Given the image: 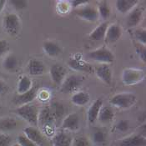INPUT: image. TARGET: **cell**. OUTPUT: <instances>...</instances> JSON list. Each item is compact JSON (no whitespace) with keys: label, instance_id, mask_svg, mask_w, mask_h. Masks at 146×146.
I'll return each instance as SVG.
<instances>
[{"label":"cell","instance_id":"31","mask_svg":"<svg viewBox=\"0 0 146 146\" xmlns=\"http://www.w3.org/2000/svg\"><path fill=\"white\" fill-rule=\"evenodd\" d=\"M93 140L96 145H104L106 143V134L102 130H97L94 133Z\"/></svg>","mask_w":146,"mask_h":146},{"label":"cell","instance_id":"1","mask_svg":"<svg viewBox=\"0 0 146 146\" xmlns=\"http://www.w3.org/2000/svg\"><path fill=\"white\" fill-rule=\"evenodd\" d=\"M137 100L136 95L130 92L119 93L113 95L110 100V104L118 109L126 110L131 108Z\"/></svg>","mask_w":146,"mask_h":146},{"label":"cell","instance_id":"33","mask_svg":"<svg viewBox=\"0 0 146 146\" xmlns=\"http://www.w3.org/2000/svg\"><path fill=\"white\" fill-rule=\"evenodd\" d=\"M72 146H90V142L84 136H77L73 139Z\"/></svg>","mask_w":146,"mask_h":146},{"label":"cell","instance_id":"23","mask_svg":"<svg viewBox=\"0 0 146 146\" xmlns=\"http://www.w3.org/2000/svg\"><path fill=\"white\" fill-rule=\"evenodd\" d=\"M108 27H109V24L107 22L102 23L100 25H98L89 35L90 39L94 41H100L103 38H104Z\"/></svg>","mask_w":146,"mask_h":146},{"label":"cell","instance_id":"40","mask_svg":"<svg viewBox=\"0 0 146 146\" xmlns=\"http://www.w3.org/2000/svg\"><path fill=\"white\" fill-rule=\"evenodd\" d=\"M69 3L71 4L72 7H79V6H85L86 4L89 3L88 1H77V0H74V1H70Z\"/></svg>","mask_w":146,"mask_h":146},{"label":"cell","instance_id":"20","mask_svg":"<svg viewBox=\"0 0 146 146\" xmlns=\"http://www.w3.org/2000/svg\"><path fill=\"white\" fill-rule=\"evenodd\" d=\"M52 142L54 146H72L73 138L64 132H59L54 136Z\"/></svg>","mask_w":146,"mask_h":146},{"label":"cell","instance_id":"24","mask_svg":"<svg viewBox=\"0 0 146 146\" xmlns=\"http://www.w3.org/2000/svg\"><path fill=\"white\" fill-rule=\"evenodd\" d=\"M90 100V95L89 93L84 91H79L74 94L71 97V101L74 104L78 106H84L87 104Z\"/></svg>","mask_w":146,"mask_h":146},{"label":"cell","instance_id":"10","mask_svg":"<svg viewBox=\"0 0 146 146\" xmlns=\"http://www.w3.org/2000/svg\"><path fill=\"white\" fill-rule=\"evenodd\" d=\"M74 13L84 20L88 22H94L99 17V13L96 9L90 6H84L82 8L77 9Z\"/></svg>","mask_w":146,"mask_h":146},{"label":"cell","instance_id":"12","mask_svg":"<svg viewBox=\"0 0 146 146\" xmlns=\"http://www.w3.org/2000/svg\"><path fill=\"white\" fill-rule=\"evenodd\" d=\"M49 74L52 81L55 84L61 85L66 77V68L61 64H54L49 68Z\"/></svg>","mask_w":146,"mask_h":146},{"label":"cell","instance_id":"25","mask_svg":"<svg viewBox=\"0 0 146 146\" xmlns=\"http://www.w3.org/2000/svg\"><path fill=\"white\" fill-rule=\"evenodd\" d=\"M3 66L5 70L9 72H15L19 68V60L13 54H9L4 58Z\"/></svg>","mask_w":146,"mask_h":146},{"label":"cell","instance_id":"26","mask_svg":"<svg viewBox=\"0 0 146 146\" xmlns=\"http://www.w3.org/2000/svg\"><path fill=\"white\" fill-rule=\"evenodd\" d=\"M33 89V82L26 75H23L20 77L18 83L17 92L18 94H21L23 93H26Z\"/></svg>","mask_w":146,"mask_h":146},{"label":"cell","instance_id":"14","mask_svg":"<svg viewBox=\"0 0 146 146\" xmlns=\"http://www.w3.org/2000/svg\"><path fill=\"white\" fill-rule=\"evenodd\" d=\"M37 88H34L31 90L23 93L21 94H18L13 98V104L18 105V106H21V105H24V104H30L31 102L34 100L36 98L37 95Z\"/></svg>","mask_w":146,"mask_h":146},{"label":"cell","instance_id":"4","mask_svg":"<svg viewBox=\"0 0 146 146\" xmlns=\"http://www.w3.org/2000/svg\"><path fill=\"white\" fill-rule=\"evenodd\" d=\"M54 124L55 121L49 108H44L40 112H38V125H40L45 135H53Z\"/></svg>","mask_w":146,"mask_h":146},{"label":"cell","instance_id":"18","mask_svg":"<svg viewBox=\"0 0 146 146\" xmlns=\"http://www.w3.org/2000/svg\"><path fill=\"white\" fill-rule=\"evenodd\" d=\"M144 9L140 7H136L133 9L128 15L127 18V25L130 28L137 26L139 23L141 22L143 19Z\"/></svg>","mask_w":146,"mask_h":146},{"label":"cell","instance_id":"32","mask_svg":"<svg viewBox=\"0 0 146 146\" xmlns=\"http://www.w3.org/2000/svg\"><path fill=\"white\" fill-rule=\"evenodd\" d=\"M12 7L17 10H23L28 7V2L25 0H12L9 2Z\"/></svg>","mask_w":146,"mask_h":146},{"label":"cell","instance_id":"30","mask_svg":"<svg viewBox=\"0 0 146 146\" xmlns=\"http://www.w3.org/2000/svg\"><path fill=\"white\" fill-rule=\"evenodd\" d=\"M98 13L103 19H107L110 16V9L106 1H102L98 8Z\"/></svg>","mask_w":146,"mask_h":146},{"label":"cell","instance_id":"17","mask_svg":"<svg viewBox=\"0 0 146 146\" xmlns=\"http://www.w3.org/2000/svg\"><path fill=\"white\" fill-rule=\"evenodd\" d=\"M102 106H103L102 99H97L91 104V106L87 112V119L90 124H94L98 119V116H99Z\"/></svg>","mask_w":146,"mask_h":146},{"label":"cell","instance_id":"29","mask_svg":"<svg viewBox=\"0 0 146 146\" xmlns=\"http://www.w3.org/2000/svg\"><path fill=\"white\" fill-rule=\"evenodd\" d=\"M49 109H50V111H51L53 116H54V121L60 120V119L63 117L64 113V105L61 104L60 103L55 102V103H53L51 104V108H49Z\"/></svg>","mask_w":146,"mask_h":146},{"label":"cell","instance_id":"3","mask_svg":"<svg viewBox=\"0 0 146 146\" xmlns=\"http://www.w3.org/2000/svg\"><path fill=\"white\" fill-rule=\"evenodd\" d=\"M15 113L32 126H38V110L35 105L28 104L19 106L15 110Z\"/></svg>","mask_w":146,"mask_h":146},{"label":"cell","instance_id":"43","mask_svg":"<svg viewBox=\"0 0 146 146\" xmlns=\"http://www.w3.org/2000/svg\"><path fill=\"white\" fill-rule=\"evenodd\" d=\"M12 146H21V145H19V144L17 143V144H14V145H13Z\"/></svg>","mask_w":146,"mask_h":146},{"label":"cell","instance_id":"38","mask_svg":"<svg viewBox=\"0 0 146 146\" xmlns=\"http://www.w3.org/2000/svg\"><path fill=\"white\" fill-rule=\"evenodd\" d=\"M11 137L6 134L0 133V146H10Z\"/></svg>","mask_w":146,"mask_h":146},{"label":"cell","instance_id":"21","mask_svg":"<svg viewBox=\"0 0 146 146\" xmlns=\"http://www.w3.org/2000/svg\"><path fill=\"white\" fill-rule=\"evenodd\" d=\"M138 3L137 0H118L115 2V6L118 11L124 14L135 9Z\"/></svg>","mask_w":146,"mask_h":146},{"label":"cell","instance_id":"39","mask_svg":"<svg viewBox=\"0 0 146 146\" xmlns=\"http://www.w3.org/2000/svg\"><path fill=\"white\" fill-rule=\"evenodd\" d=\"M9 50V44L5 39H0V56Z\"/></svg>","mask_w":146,"mask_h":146},{"label":"cell","instance_id":"2","mask_svg":"<svg viewBox=\"0 0 146 146\" xmlns=\"http://www.w3.org/2000/svg\"><path fill=\"white\" fill-rule=\"evenodd\" d=\"M145 79V73L143 69L128 68L124 69L121 75L123 84L128 86H133L144 81Z\"/></svg>","mask_w":146,"mask_h":146},{"label":"cell","instance_id":"16","mask_svg":"<svg viewBox=\"0 0 146 146\" xmlns=\"http://www.w3.org/2000/svg\"><path fill=\"white\" fill-rule=\"evenodd\" d=\"M45 69L44 64L37 58H32L28 63V71L32 76H39L44 74Z\"/></svg>","mask_w":146,"mask_h":146},{"label":"cell","instance_id":"19","mask_svg":"<svg viewBox=\"0 0 146 146\" xmlns=\"http://www.w3.org/2000/svg\"><path fill=\"white\" fill-rule=\"evenodd\" d=\"M120 146H146V139L141 135H133L123 139Z\"/></svg>","mask_w":146,"mask_h":146},{"label":"cell","instance_id":"8","mask_svg":"<svg viewBox=\"0 0 146 146\" xmlns=\"http://www.w3.org/2000/svg\"><path fill=\"white\" fill-rule=\"evenodd\" d=\"M68 65L72 69L78 71V72H84L92 74L94 71V67L85 61L82 60L81 58H70L68 61Z\"/></svg>","mask_w":146,"mask_h":146},{"label":"cell","instance_id":"6","mask_svg":"<svg viewBox=\"0 0 146 146\" xmlns=\"http://www.w3.org/2000/svg\"><path fill=\"white\" fill-rule=\"evenodd\" d=\"M3 26L7 34L15 36L19 33L21 23L19 16L15 13H9L3 18Z\"/></svg>","mask_w":146,"mask_h":146},{"label":"cell","instance_id":"27","mask_svg":"<svg viewBox=\"0 0 146 146\" xmlns=\"http://www.w3.org/2000/svg\"><path fill=\"white\" fill-rule=\"evenodd\" d=\"M114 117V113L113 111L112 108L110 106H102L101 110L100 111L98 119L102 123L107 124L113 120Z\"/></svg>","mask_w":146,"mask_h":146},{"label":"cell","instance_id":"34","mask_svg":"<svg viewBox=\"0 0 146 146\" xmlns=\"http://www.w3.org/2000/svg\"><path fill=\"white\" fill-rule=\"evenodd\" d=\"M135 38L136 39L139 41V43L140 44L145 45L146 44V31L145 29H137L135 33Z\"/></svg>","mask_w":146,"mask_h":146},{"label":"cell","instance_id":"11","mask_svg":"<svg viewBox=\"0 0 146 146\" xmlns=\"http://www.w3.org/2000/svg\"><path fill=\"white\" fill-rule=\"evenodd\" d=\"M62 128L68 131H77L80 128V118L77 113L68 114L63 119Z\"/></svg>","mask_w":146,"mask_h":146},{"label":"cell","instance_id":"13","mask_svg":"<svg viewBox=\"0 0 146 146\" xmlns=\"http://www.w3.org/2000/svg\"><path fill=\"white\" fill-rule=\"evenodd\" d=\"M95 74L97 75V77L101 80L102 82H104V84L110 85L112 83L113 79V74L112 69L110 67L109 64H101L100 65H99L98 67L95 68Z\"/></svg>","mask_w":146,"mask_h":146},{"label":"cell","instance_id":"35","mask_svg":"<svg viewBox=\"0 0 146 146\" xmlns=\"http://www.w3.org/2000/svg\"><path fill=\"white\" fill-rule=\"evenodd\" d=\"M129 122L127 119L119 120L115 126L116 130L119 132H125L129 129Z\"/></svg>","mask_w":146,"mask_h":146},{"label":"cell","instance_id":"44","mask_svg":"<svg viewBox=\"0 0 146 146\" xmlns=\"http://www.w3.org/2000/svg\"><path fill=\"white\" fill-rule=\"evenodd\" d=\"M1 109H2V105H1V104H0V110H1Z\"/></svg>","mask_w":146,"mask_h":146},{"label":"cell","instance_id":"42","mask_svg":"<svg viewBox=\"0 0 146 146\" xmlns=\"http://www.w3.org/2000/svg\"><path fill=\"white\" fill-rule=\"evenodd\" d=\"M5 4H6V1L4 0H0V13L3 10L4 7H5Z\"/></svg>","mask_w":146,"mask_h":146},{"label":"cell","instance_id":"5","mask_svg":"<svg viewBox=\"0 0 146 146\" xmlns=\"http://www.w3.org/2000/svg\"><path fill=\"white\" fill-rule=\"evenodd\" d=\"M87 57L94 61H96L101 64H111L114 61V58H115L112 51L104 46L96 48L93 51H90L87 54Z\"/></svg>","mask_w":146,"mask_h":146},{"label":"cell","instance_id":"37","mask_svg":"<svg viewBox=\"0 0 146 146\" xmlns=\"http://www.w3.org/2000/svg\"><path fill=\"white\" fill-rule=\"evenodd\" d=\"M18 144L21 146H38L30 139H29L25 135H19L18 137Z\"/></svg>","mask_w":146,"mask_h":146},{"label":"cell","instance_id":"9","mask_svg":"<svg viewBox=\"0 0 146 146\" xmlns=\"http://www.w3.org/2000/svg\"><path fill=\"white\" fill-rule=\"evenodd\" d=\"M24 135L38 146H44L45 139L42 133L34 126H28L23 129Z\"/></svg>","mask_w":146,"mask_h":146},{"label":"cell","instance_id":"22","mask_svg":"<svg viewBox=\"0 0 146 146\" xmlns=\"http://www.w3.org/2000/svg\"><path fill=\"white\" fill-rule=\"evenodd\" d=\"M43 49L44 53L49 57H57L62 54V49L60 46L53 42V41H46L43 44Z\"/></svg>","mask_w":146,"mask_h":146},{"label":"cell","instance_id":"41","mask_svg":"<svg viewBox=\"0 0 146 146\" xmlns=\"http://www.w3.org/2000/svg\"><path fill=\"white\" fill-rule=\"evenodd\" d=\"M9 90L8 85L2 80H0V94H5Z\"/></svg>","mask_w":146,"mask_h":146},{"label":"cell","instance_id":"36","mask_svg":"<svg viewBox=\"0 0 146 146\" xmlns=\"http://www.w3.org/2000/svg\"><path fill=\"white\" fill-rule=\"evenodd\" d=\"M136 52L137 54L139 55V58H140L141 61H143L144 63L146 62V48L145 45L138 44L136 45Z\"/></svg>","mask_w":146,"mask_h":146},{"label":"cell","instance_id":"15","mask_svg":"<svg viewBox=\"0 0 146 146\" xmlns=\"http://www.w3.org/2000/svg\"><path fill=\"white\" fill-rule=\"evenodd\" d=\"M122 33L123 32L121 27L119 24L113 23L108 27L104 38L109 43H115L120 38V37L122 36Z\"/></svg>","mask_w":146,"mask_h":146},{"label":"cell","instance_id":"7","mask_svg":"<svg viewBox=\"0 0 146 146\" xmlns=\"http://www.w3.org/2000/svg\"><path fill=\"white\" fill-rule=\"evenodd\" d=\"M83 82L82 77L77 74H70L65 77L61 84L60 91L63 94H73L75 93Z\"/></svg>","mask_w":146,"mask_h":146},{"label":"cell","instance_id":"28","mask_svg":"<svg viewBox=\"0 0 146 146\" xmlns=\"http://www.w3.org/2000/svg\"><path fill=\"white\" fill-rule=\"evenodd\" d=\"M18 123L16 119L11 117H6L0 119V130L3 132L10 131L17 128Z\"/></svg>","mask_w":146,"mask_h":146}]
</instances>
